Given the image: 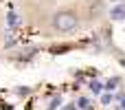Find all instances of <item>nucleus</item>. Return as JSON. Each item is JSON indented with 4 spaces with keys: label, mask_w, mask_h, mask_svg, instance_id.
Segmentation results:
<instances>
[{
    "label": "nucleus",
    "mask_w": 125,
    "mask_h": 110,
    "mask_svg": "<svg viewBox=\"0 0 125 110\" xmlns=\"http://www.w3.org/2000/svg\"><path fill=\"white\" fill-rule=\"evenodd\" d=\"M112 18H114V20H121V18H125V7H116V9L112 11Z\"/></svg>",
    "instance_id": "3"
},
{
    "label": "nucleus",
    "mask_w": 125,
    "mask_h": 110,
    "mask_svg": "<svg viewBox=\"0 0 125 110\" xmlns=\"http://www.w3.org/2000/svg\"><path fill=\"white\" fill-rule=\"evenodd\" d=\"M81 26V18L75 9H57L51 15V29L57 35H73Z\"/></svg>",
    "instance_id": "1"
},
{
    "label": "nucleus",
    "mask_w": 125,
    "mask_h": 110,
    "mask_svg": "<svg viewBox=\"0 0 125 110\" xmlns=\"http://www.w3.org/2000/svg\"><path fill=\"white\" fill-rule=\"evenodd\" d=\"M103 11H105V2H103V0H94L92 4H88L86 18H99Z\"/></svg>",
    "instance_id": "2"
}]
</instances>
